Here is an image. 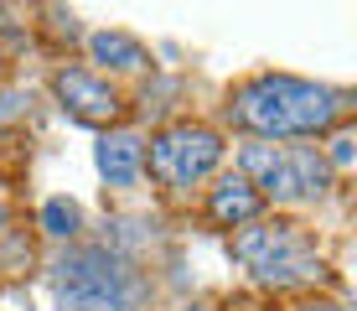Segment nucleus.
Listing matches in <instances>:
<instances>
[{
  "mask_svg": "<svg viewBox=\"0 0 357 311\" xmlns=\"http://www.w3.org/2000/svg\"><path fill=\"white\" fill-rule=\"evenodd\" d=\"M342 109H347V94L321 89V83H301V78H280V73H264V78L243 83V89L233 94V120H238L243 130L264 135V140L316 135V130H326Z\"/></svg>",
  "mask_w": 357,
  "mask_h": 311,
  "instance_id": "obj_1",
  "label": "nucleus"
},
{
  "mask_svg": "<svg viewBox=\"0 0 357 311\" xmlns=\"http://www.w3.org/2000/svg\"><path fill=\"white\" fill-rule=\"evenodd\" d=\"M52 291L68 311H135L145 301V280L114 249H73L52 265Z\"/></svg>",
  "mask_w": 357,
  "mask_h": 311,
  "instance_id": "obj_2",
  "label": "nucleus"
},
{
  "mask_svg": "<svg viewBox=\"0 0 357 311\" xmlns=\"http://www.w3.org/2000/svg\"><path fill=\"white\" fill-rule=\"evenodd\" d=\"M238 171L254 187V197H275V203H305V197H321L331 182V166L316 145H269L254 140L238 151Z\"/></svg>",
  "mask_w": 357,
  "mask_h": 311,
  "instance_id": "obj_3",
  "label": "nucleus"
},
{
  "mask_svg": "<svg viewBox=\"0 0 357 311\" xmlns=\"http://www.w3.org/2000/svg\"><path fill=\"white\" fill-rule=\"evenodd\" d=\"M233 254L264 285H301L321 275V259H316L311 239H305L295 223H259V229H238L233 233Z\"/></svg>",
  "mask_w": 357,
  "mask_h": 311,
  "instance_id": "obj_4",
  "label": "nucleus"
},
{
  "mask_svg": "<svg viewBox=\"0 0 357 311\" xmlns=\"http://www.w3.org/2000/svg\"><path fill=\"white\" fill-rule=\"evenodd\" d=\"M223 161V140L207 124H176L151 140V171L166 187H192Z\"/></svg>",
  "mask_w": 357,
  "mask_h": 311,
  "instance_id": "obj_5",
  "label": "nucleus"
},
{
  "mask_svg": "<svg viewBox=\"0 0 357 311\" xmlns=\"http://www.w3.org/2000/svg\"><path fill=\"white\" fill-rule=\"evenodd\" d=\"M52 94L63 99V109H73L83 124H104V120L119 115V94L109 89L104 78L83 73V68H63V73L52 78Z\"/></svg>",
  "mask_w": 357,
  "mask_h": 311,
  "instance_id": "obj_6",
  "label": "nucleus"
},
{
  "mask_svg": "<svg viewBox=\"0 0 357 311\" xmlns=\"http://www.w3.org/2000/svg\"><path fill=\"white\" fill-rule=\"evenodd\" d=\"M93 161H98V171L109 177V187H130L135 177H140V166H145V140L130 135V130H114V135L98 140Z\"/></svg>",
  "mask_w": 357,
  "mask_h": 311,
  "instance_id": "obj_7",
  "label": "nucleus"
},
{
  "mask_svg": "<svg viewBox=\"0 0 357 311\" xmlns=\"http://www.w3.org/2000/svg\"><path fill=\"white\" fill-rule=\"evenodd\" d=\"M207 213H213V223H223V229H243V223L259 213V197H254V187L243 177H223L213 187V197H207Z\"/></svg>",
  "mask_w": 357,
  "mask_h": 311,
  "instance_id": "obj_8",
  "label": "nucleus"
},
{
  "mask_svg": "<svg viewBox=\"0 0 357 311\" xmlns=\"http://www.w3.org/2000/svg\"><path fill=\"white\" fill-rule=\"evenodd\" d=\"M89 47H93V57H98V62H109V68H119V73L145 68V47L135 42V36H125V31H98Z\"/></svg>",
  "mask_w": 357,
  "mask_h": 311,
  "instance_id": "obj_9",
  "label": "nucleus"
},
{
  "mask_svg": "<svg viewBox=\"0 0 357 311\" xmlns=\"http://www.w3.org/2000/svg\"><path fill=\"white\" fill-rule=\"evenodd\" d=\"M42 229L52 233V239H73V233H78V203H68V197H47V203H42Z\"/></svg>",
  "mask_w": 357,
  "mask_h": 311,
  "instance_id": "obj_10",
  "label": "nucleus"
},
{
  "mask_svg": "<svg viewBox=\"0 0 357 311\" xmlns=\"http://www.w3.org/2000/svg\"><path fill=\"white\" fill-rule=\"evenodd\" d=\"M331 161H337V166L352 161V135H337V140H331Z\"/></svg>",
  "mask_w": 357,
  "mask_h": 311,
  "instance_id": "obj_11",
  "label": "nucleus"
},
{
  "mask_svg": "<svg viewBox=\"0 0 357 311\" xmlns=\"http://www.w3.org/2000/svg\"><path fill=\"white\" fill-rule=\"evenodd\" d=\"M21 109V94H0V120H10Z\"/></svg>",
  "mask_w": 357,
  "mask_h": 311,
  "instance_id": "obj_12",
  "label": "nucleus"
},
{
  "mask_svg": "<svg viewBox=\"0 0 357 311\" xmlns=\"http://www.w3.org/2000/svg\"><path fill=\"white\" fill-rule=\"evenodd\" d=\"M305 311H347L342 301H316V306H305Z\"/></svg>",
  "mask_w": 357,
  "mask_h": 311,
  "instance_id": "obj_13",
  "label": "nucleus"
},
{
  "mask_svg": "<svg viewBox=\"0 0 357 311\" xmlns=\"http://www.w3.org/2000/svg\"><path fill=\"white\" fill-rule=\"evenodd\" d=\"M0 229H6V203H0Z\"/></svg>",
  "mask_w": 357,
  "mask_h": 311,
  "instance_id": "obj_14",
  "label": "nucleus"
},
{
  "mask_svg": "<svg viewBox=\"0 0 357 311\" xmlns=\"http://www.w3.org/2000/svg\"><path fill=\"white\" fill-rule=\"evenodd\" d=\"M187 311H213V306H187Z\"/></svg>",
  "mask_w": 357,
  "mask_h": 311,
  "instance_id": "obj_15",
  "label": "nucleus"
}]
</instances>
